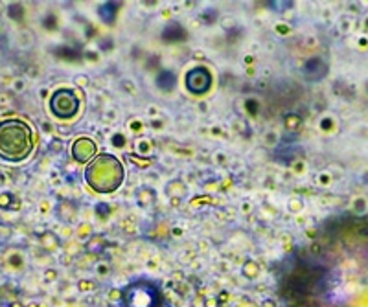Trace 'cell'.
Here are the masks:
<instances>
[{"label": "cell", "instance_id": "13", "mask_svg": "<svg viewBox=\"0 0 368 307\" xmlns=\"http://www.w3.org/2000/svg\"><path fill=\"white\" fill-rule=\"evenodd\" d=\"M155 202H156V192L153 190V188L144 186L136 192V204H138L140 208H144V210L151 208Z\"/></svg>", "mask_w": 368, "mask_h": 307}, {"label": "cell", "instance_id": "33", "mask_svg": "<svg viewBox=\"0 0 368 307\" xmlns=\"http://www.w3.org/2000/svg\"><path fill=\"white\" fill-rule=\"evenodd\" d=\"M276 142H278V136L274 135V133H267V135H265V144H269V146H274Z\"/></svg>", "mask_w": 368, "mask_h": 307}, {"label": "cell", "instance_id": "21", "mask_svg": "<svg viewBox=\"0 0 368 307\" xmlns=\"http://www.w3.org/2000/svg\"><path fill=\"white\" fill-rule=\"evenodd\" d=\"M304 208V201L302 197H291L288 202V210L291 211V213H298V211H302Z\"/></svg>", "mask_w": 368, "mask_h": 307}, {"label": "cell", "instance_id": "27", "mask_svg": "<svg viewBox=\"0 0 368 307\" xmlns=\"http://www.w3.org/2000/svg\"><path fill=\"white\" fill-rule=\"evenodd\" d=\"M245 109L251 116H256L258 114V101L254 100H247L245 101Z\"/></svg>", "mask_w": 368, "mask_h": 307}, {"label": "cell", "instance_id": "14", "mask_svg": "<svg viewBox=\"0 0 368 307\" xmlns=\"http://www.w3.org/2000/svg\"><path fill=\"white\" fill-rule=\"evenodd\" d=\"M54 54H56V57H59L63 61H68V63H77V61L83 59L81 52H77L72 46H57V48H54Z\"/></svg>", "mask_w": 368, "mask_h": 307}, {"label": "cell", "instance_id": "29", "mask_svg": "<svg viewBox=\"0 0 368 307\" xmlns=\"http://www.w3.org/2000/svg\"><path fill=\"white\" fill-rule=\"evenodd\" d=\"M318 125H320V129H322V131H332V129H333V120H332V118H328V116H324Z\"/></svg>", "mask_w": 368, "mask_h": 307}, {"label": "cell", "instance_id": "24", "mask_svg": "<svg viewBox=\"0 0 368 307\" xmlns=\"http://www.w3.org/2000/svg\"><path fill=\"white\" fill-rule=\"evenodd\" d=\"M111 144L114 147H118V149H121V147H126L127 144V138L126 135H121V133H114V135L111 136Z\"/></svg>", "mask_w": 368, "mask_h": 307}, {"label": "cell", "instance_id": "35", "mask_svg": "<svg viewBox=\"0 0 368 307\" xmlns=\"http://www.w3.org/2000/svg\"><path fill=\"white\" fill-rule=\"evenodd\" d=\"M92 282H79V289H91Z\"/></svg>", "mask_w": 368, "mask_h": 307}, {"label": "cell", "instance_id": "18", "mask_svg": "<svg viewBox=\"0 0 368 307\" xmlns=\"http://www.w3.org/2000/svg\"><path fill=\"white\" fill-rule=\"evenodd\" d=\"M19 199L13 193H2L0 195V208L4 210H19Z\"/></svg>", "mask_w": 368, "mask_h": 307}, {"label": "cell", "instance_id": "16", "mask_svg": "<svg viewBox=\"0 0 368 307\" xmlns=\"http://www.w3.org/2000/svg\"><path fill=\"white\" fill-rule=\"evenodd\" d=\"M85 247L89 252H96V254H100V252H103L107 247H109V243H107V239L103 236H100V234H96V236H92L87 239Z\"/></svg>", "mask_w": 368, "mask_h": 307}, {"label": "cell", "instance_id": "36", "mask_svg": "<svg viewBox=\"0 0 368 307\" xmlns=\"http://www.w3.org/2000/svg\"><path fill=\"white\" fill-rule=\"evenodd\" d=\"M48 280H56V271H52V272H48Z\"/></svg>", "mask_w": 368, "mask_h": 307}, {"label": "cell", "instance_id": "17", "mask_svg": "<svg viewBox=\"0 0 368 307\" xmlns=\"http://www.w3.org/2000/svg\"><path fill=\"white\" fill-rule=\"evenodd\" d=\"M39 241H40V247H45L46 250H57L61 247L59 237L54 232H43L39 236Z\"/></svg>", "mask_w": 368, "mask_h": 307}, {"label": "cell", "instance_id": "20", "mask_svg": "<svg viewBox=\"0 0 368 307\" xmlns=\"http://www.w3.org/2000/svg\"><path fill=\"white\" fill-rule=\"evenodd\" d=\"M94 211H96V217L100 219H107V217L111 215L112 208L107 204V202H96V206H94Z\"/></svg>", "mask_w": 368, "mask_h": 307}, {"label": "cell", "instance_id": "8", "mask_svg": "<svg viewBox=\"0 0 368 307\" xmlns=\"http://www.w3.org/2000/svg\"><path fill=\"white\" fill-rule=\"evenodd\" d=\"M160 37H162L164 42H182V40L188 39V31L181 22H177V20H170V22L164 26Z\"/></svg>", "mask_w": 368, "mask_h": 307}, {"label": "cell", "instance_id": "32", "mask_svg": "<svg viewBox=\"0 0 368 307\" xmlns=\"http://www.w3.org/2000/svg\"><path fill=\"white\" fill-rule=\"evenodd\" d=\"M149 149H151V144H149L147 140H144V142H140V144H138V151H140L142 155H146Z\"/></svg>", "mask_w": 368, "mask_h": 307}, {"label": "cell", "instance_id": "15", "mask_svg": "<svg viewBox=\"0 0 368 307\" xmlns=\"http://www.w3.org/2000/svg\"><path fill=\"white\" fill-rule=\"evenodd\" d=\"M302 116L297 114V112H289V114H285V118H283V127H285V131L289 133H298L300 129H302Z\"/></svg>", "mask_w": 368, "mask_h": 307}, {"label": "cell", "instance_id": "6", "mask_svg": "<svg viewBox=\"0 0 368 307\" xmlns=\"http://www.w3.org/2000/svg\"><path fill=\"white\" fill-rule=\"evenodd\" d=\"M300 74L308 83H320L330 74V63L320 56H313L304 61Z\"/></svg>", "mask_w": 368, "mask_h": 307}, {"label": "cell", "instance_id": "28", "mask_svg": "<svg viewBox=\"0 0 368 307\" xmlns=\"http://www.w3.org/2000/svg\"><path fill=\"white\" fill-rule=\"evenodd\" d=\"M366 208H368V202H366V199H364V197H361V199H355V211H357V213H364V211H366Z\"/></svg>", "mask_w": 368, "mask_h": 307}, {"label": "cell", "instance_id": "30", "mask_svg": "<svg viewBox=\"0 0 368 307\" xmlns=\"http://www.w3.org/2000/svg\"><path fill=\"white\" fill-rule=\"evenodd\" d=\"M129 129H131L133 133H140L142 129H144V123H142L138 118H135V120L129 121Z\"/></svg>", "mask_w": 368, "mask_h": 307}, {"label": "cell", "instance_id": "34", "mask_svg": "<svg viewBox=\"0 0 368 307\" xmlns=\"http://www.w3.org/2000/svg\"><path fill=\"white\" fill-rule=\"evenodd\" d=\"M129 160H131V162H135V164H140V166H144V167H146V166H149V164H151V160H136V158H135V155H129Z\"/></svg>", "mask_w": 368, "mask_h": 307}, {"label": "cell", "instance_id": "9", "mask_svg": "<svg viewBox=\"0 0 368 307\" xmlns=\"http://www.w3.org/2000/svg\"><path fill=\"white\" fill-rule=\"evenodd\" d=\"M120 10H121V2H101V4H98L96 13L103 24L112 26L114 20H116L118 13H120Z\"/></svg>", "mask_w": 368, "mask_h": 307}, {"label": "cell", "instance_id": "12", "mask_svg": "<svg viewBox=\"0 0 368 307\" xmlns=\"http://www.w3.org/2000/svg\"><path fill=\"white\" fill-rule=\"evenodd\" d=\"M56 215L61 221L72 223L77 217V206L72 201H61L56 208Z\"/></svg>", "mask_w": 368, "mask_h": 307}, {"label": "cell", "instance_id": "4", "mask_svg": "<svg viewBox=\"0 0 368 307\" xmlns=\"http://www.w3.org/2000/svg\"><path fill=\"white\" fill-rule=\"evenodd\" d=\"M79 107L81 100L77 92L74 89H66V86L56 89L48 100V109L57 120H72L79 112Z\"/></svg>", "mask_w": 368, "mask_h": 307}, {"label": "cell", "instance_id": "22", "mask_svg": "<svg viewBox=\"0 0 368 307\" xmlns=\"http://www.w3.org/2000/svg\"><path fill=\"white\" fill-rule=\"evenodd\" d=\"M8 15L15 20H22V17H24V8L20 4H11L10 8H8Z\"/></svg>", "mask_w": 368, "mask_h": 307}, {"label": "cell", "instance_id": "3", "mask_svg": "<svg viewBox=\"0 0 368 307\" xmlns=\"http://www.w3.org/2000/svg\"><path fill=\"white\" fill-rule=\"evenodd\" d=\"M121 307H160L162 291L151 280H136L120 292Z\"/></svg>", "mask_w": 368, "mask_h": 307}, {"label": "cell", "instance_id": "25", "mask_svg": "<svg viewBox=\"0 0 368 307\" xmlns=\"http://www.w3.org/2000/svg\"><path fill=\"white\" fill-rule=\"evenodd\" d=\"M43 24H45V28L46 30H56L57 28V19H56V15H52V13H48V15H46V19H45V22H43Z\"/></svg>", "mask_w": 368, "mask_h": 307}, {"label": "cell", "instance_id": "37", "mask_svg": "<svg viewBox=\"0 0 368 307\" xmlns=\"http://www.w3.org/2000/svg\"><path fill=\"white\" fill-rule=\"evenodd\" d=\"M10 307H22V303H19V302H13Z\"/></svg>", "mask_w": 368, "mask_h": 307}, {"label": "cell", "instance_id": "1", "mask_svg": "<svg viewBox=\"0 0 368 307\" xmlns=\"http://www.w3.org/2000/svg\"><path fill=\"white\" fill-rule=\"evenodd\" d=\"M35 149V136L24 120L6 118L0 120V160L19 164L28 160Z\"/></svg>", "mask_w": 368, "mask_h": 307}, {"label": "cell", "instance_id": "5", "mask_svg": "<svg viewBox=\"0 0 368 307\" xmlns=\"http://www.w3.org/2000/svg\"><path fill=\"white\" fill-rule=\"evenodd\" d=\"M214 85V74L212 70L205 65H197L184 74V86L186 91L193 96H205L210 92Z\"/></svg>", "mask_w": 368, "mask_h": 307}, {"label": "cell", "instance_id": "10", "mask_svg": "<svg viewBox=\"0 0 368 307\" xmlns=\"http://www.w3.org/2000/svg\"><path fill=\"white\" fill-rule=\"evenodd\" d=\"M155 86L164 94H170V92L175 91L177 86V74L173 70H158L155 76Z\"/></svg>", "mask_w": 368, "mask_h": 307}, {"label": "cell", "instance_id": "7", "mask_svg": "<svg viewBox=\"0 0 368 307\" xmlns=\"http://www.w3.org/2000/svg\"><path fill=\"white\" fill-rule=\"evenodd\" d=\"M70 156L72 160L77 162V164H89L98 156V144L89 136H79V138L72 142Z\"/></svg>", "mask_w": 368, "mask_h": 307}, {"label": "cell", "instance_id": "2", "mask_svg": "<svg viewBox=\"0 0 368 307\" xmlns=\"http://www.w3.org/2000/svg\"><path fill=\"white\" fill-rule=\"evenodd\" d=\"M87 186L92 192L107 195V193L116 192L118 188L126 181V167L121 164L118 156L111 153H101L94 160L87 164L85 171H83Z\"/></svg>", "mask_w": 368, "mask_h": 307}, {"label": "cell", "instance_id": "31", "mask_svg": "<svg viewBox=\"0 0 368 307\" xmlns=\"http://www.w3.org/2000/svg\"><path fill=\"white\" fill-rule=\"evenodd\" d=\"M61 149H63V142L59 140V138H54V140H52V144H50V151H61Z\"/></svg>", "mask_w": 368, "mask_h": 307}, {"label": "cell", "instance_id": "26", "mask_svg": "<svg viewBox=\"0 0 368 307\" xmlns=\"http://www.w3.org/2000/svg\"><path fill=\"white\" fill-rule=\"evenodd\" d=\"M74 83H76L77 86H87V85H91V79H89L87 74H77V76H74Z\"/></svg>", "mask_w": 368, "mask_h": 307}, {"label": "cell", "instance_id": "11", "mask_svg": "<svg viewBox=\"0 0 368 307\" xmlns=\"http://www.w3.org/2000/svg\"><path fill=\"white\" fill-rule=\"evenodd\" d=\"M166 195L173 201V204H179V202L188 195V186L186 182H182L181 179H173L166 184Z\"/></svg>", "mask_w": 368, "mask_h": 307}, {"label": "cell", "instance_id": "19", "mask_svg": "<svg viewBox=\"0 0 368 307\" xmlns=\"http://www.w3.org/2000/svg\"><path fill=\"white\" fill-rule=\"evenodd\" d=\"M241 272H243V276H245V278L252 280V278L258 276V272H260V267H258L256 261H245V263H243Z\"/></svg>", "mask_w": 368, "mask_h": 307}, {"label": "cell", "instance_id": "23", "mask_svg": "<svg viewBox=\"0 0 368 307\" xmlns=\"http://www.w3.org/2000/svg\"><path fill=\"white\" fill-rule=\"evenodd\" d=\"M217 15H219V13H217V10H207V11H202L201 15H199V19H201L205 24L210 26V24H214V22L217 20Z\"/></svg>", "mask_w": 368, "mask_h": 307}]
</instances>
